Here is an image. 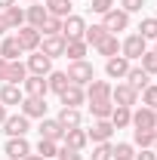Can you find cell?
<instances>
[{
    "mask_svg": "<svg viewBox=\"0 0 157 160\" xmlns=\"http://www.w3.org/2000/svg\"><path fill=\"white\" fill-rule=\"evenodd\" d=\"M65 74H68V80H71V83H77V86H86L89 80H96V68H93L86 59H80V62H71Z\"/></svg>",
    "mask_w": 157,
    "mask_h": 160,
    "instance_id": "cell-1",
    "label": "cell"
},
{
    "mask_svg": "<svg viewBox=\"0 0 157 160\" xmlns=\"http://www.w3.org/2000/svg\"><path fill=\"white\" fill-rule=\"evenodd\" d=\"M148 52V40L142 37V34H129V37L120 43V56H126V59L133 62V59H142Z\"/></svg>",
    "mask_w": 157,
    "mask_h": 160,
    "instance_id": "cell-2",
    "label": "cell"
},
{
    "mask_svg": "<svg viewBox=\"0 0 157 160\" xmlns=\"http://www.w3.org/2000/svg\"><path fill=\"white\" fill-rule=\"evenodd\" d=\"M16 40H19V46L25 49V52H37L43 34H40L37 28H31V25H22L19 31H16Z\"/></svg>",
    "mask_w": 157,
    "mask_h": 160,
    "instance_id": "cell-3",
    "label": "cell"
},
{
    "mask_svg": "<svg viewBox=\"0 0 157 160\" xmlns=\"http://www.w3.org/2000/svg\"><path fill=\"white\" fill-rule=\"evenodd\" d=\"M102 28H105L108 34L126 31V28H129V12H123V9H111V12H105V16H102Z\"/></svg>",
    "mask_w": 157,
    "mask_h": 160,
    "instance_id": "cell-4",
    "label": "cell"
},
{
    "mask_svg": "<svg viewBox=\"0 0 157 160\" xmlns=\"http://www.w3.org/2000/svg\"><path fill=\"white\" fill-rule=\"evenodd\" d=\"M111 102H114L117 108H133L139 102V92L129 83H117V86H111Z\"/></svg>",
    "mask_w": 157,
    "mask_h": 160,
    "instance_id": "cell-5",
    "label": "cell"
},
{
    "mask_svg": "<svg viewBox=\"0 0 157 160\" xmlns=\"http://www.w3.org/2000/svg\"><path fill=\"white\" fill-rule=\"evenodd\" d=\"M28 129H31V120L25 117V114H9V117L3 120V132H6L9 139L28 136Z\"/></svg>",
    "mask_w": 157,
    "mask_h": 160,
    "instance_id": "cell-6",
    "label": "cell"
},
{
    "mask_svg": "<svg viewBox=\"0 0 157 160\" xmlns=\"http://www.w3.org/2000/svg\"><path fill=\"white\" fill-rule=\"evenodd\" d=\"M83 31H86V22L83 16H68V19H62V37L65 40H83Z\"/></svg>",
    "mask_w": 157,
    "mask_h": 160,
    "instance_id": "cell-7",
    "label": "cell"
},
{
    "mask_svg": "<svg viewBox=\"0 0 157 160\" xmlns=\"http://www.w3.org/2000/svg\"><path fill=\"white\" fill-rule=\"evenodd\" d=\"M22 114L31 120V117H37V120H43L46 117V99H40V96H25L22 99Z\"/></svg>",
    "mask_w": 157,
    "mask_h": 160,
    "instance_id": "cell-8",
    "label": "cell"
},
{
    "mask_svg": "<svg viewBox=\"0 0 157 160\" xmlns=\"http://www.w3.org/2000/svg\"><path fill=\"white\" fill-rule=\"evenodd\" d=\"M105 74L111 80H123L129 74V59H126V56H111V59H105Z\"/></svg>",
    "mask_w": 157,
    "mask_h": 160,
    "instance_id": "cell-9",
    "label": "cell"
},
{
    "mask_svg": "<svg viewBox=\"0 0 157 160\" xmlns=\"http://www.w3.org/2000/svg\"><path fill=\"white\" fill-rule=\"evenodd\" d=\"M3 154H6L9 160H25L28 154H31V145H28V139H25V136H19V139H6Z\"/></svg>",
    "mask_w": 157,
    "mask_h": 160,
    "instance_id": "cell-10",
    "label": "cell"
},
{
    "mask_svg": "<svg viewBox=\"0 0 157 160\" xmlns=\"http://www.w3.org/2000/svg\"><path fill=\"white\" fill-rule=\"evenodd\" d=\"M65 43L68 40L62 37V34H49V37L40 40V52L49 56V59H59V56H65Z\"/></svg>",
    "mask_w": 157,
    "mask_h": 160,
    "instance_id": "cell-11",
    "label": "cell"
},
{
    "mask_svg": "<svg viewBox=\"0 0 157 160\" xmlns=\"http://www.w3.org/2000/svg\"><path fill=\"white\" fill-rule=\"evenodd\" d=\"M25 68H28V74H40V77H46V74L53 71V59L43 56V52L37 49V52L28 56V65H25Z\"/></svg>",
    "mask_w": 157,
    "mask_h": 160,
    "instance_id": "cell-12",
    "label": "cell"
},
{
    "mask_svg": "<svg viewBox=\"0 0 157 160\" xmlns=\"http://www.w3.org/2000/svg\"><path fill=\"white\" fill-rule=\"evenodd\" d=\"M40 139L62 142V139H65V126H62L56 117H43V120H40Z\"/></svg>",
    "mask_w": 157,
    "mask_h": 160,
    "instance_id": "cell-13",
    "label": "cell"
},
{
    "mask_svg": "<svg viewBox=\"0 0 157 160\" xmlns=\"http://www.w3.org/2000/svg\"><path fill=\"white\" fill-rule=\"evenodd\" d=\"M22 92H25V96H40V99H46V92H49L46 77H40V74H28V80L22 83Z\"/></svg>",
    "mask_w": 157,
    "mask_h": 160,
    "instance_id": "cell-14",
    "label": "cell"
},
{
    "mask_svg": "<svg viewBox=\"0 0 157 160\" xmlns=\"http://www.w3.org/2000/svg\"><path fill=\"white\" fill-rule=\"evenodd\" d=\"M86 136H89V142H108L111 136H114V126H111V120H93V126L86 129Z\"/></svg>",
    "mask_w": 157,
    "mask_h": 160,
    "instance_id": "cell-15",
    "label": "cell"
},
{
    "mask_svg": "<svg viewBox=\"0 0 157 160\" xmlns=\"http://www.w3.org/2000/svg\"><path fill=\"white\" fill-rule=\"evenodd\" d=\"M62 99V108H80L83 102H86V92H83V86H77V83H71L65 92L59 96Z\"/></svg>",
    "mask_w": 157,
    "mask_h": 160,
    "instance_id": "cell-16",
    "label": "cell"
},
{
    "mask_svg": "<svg viewBox=\"0 0 157 160\" xmlns=\"http://www.w3.org/2000/svg\"><path fill=\"white\" fill-rule=\"evenodd\" d=\"M133 126L136 129H154L157 126V117H154V108H139V111H133Z\"/></svg>",
    "mask_w": 157,
    "mask_h": 160,
    "instance_id": "cell-17",
    "label": "cell"
},
{
    "mask_svg": "<svg viewBox=\"0 0 157 160\" xmlns=\"http://www.w3.org/2000/svg\"><path fill=\"white\" fill-rule=\"evenodd\" d=\"M49 19V12H46V6H37V3H31L28 9H25V25H31V28H43V22Z\"/></svg>",
    "mask_w": 157,
    "mask_h": 160,
    "instance_id": "cell-18",
    "label": "cell"
},
{
    "mask_svg": "<svg viewBox=\"0 0 157 160\" xmlns=\"http://www.w3.org/2000/svg\"><path fill=\"white\" fill-rule=\"evenodd\" d=\"M83 92H86V102L89 99H111V83L108 80H89Z\"/></svg>",
    "mask_w": 157,
    "mask_h": 160,
    "instance_id": "cell-19",
    "label": "cell"
},
{
    "mask_svg": "<svg viewBox=\"0 0 157 160\" xmlns=\"http://www.w3.org/2000/svg\"><path fill=\"white\" fill-rule=\"evenodd\" d=\"M111 111H114V102L111 99H89V114H93V120H108Z\"/></svg>",
    "mask_w": 157,
    "mask_h": 160,
    "instance_id": "cell-20",
    "label": "cell"
},
{
    "mask_svg": "<svg viewBox=\"0 0 157 160\" xmlns=\"http://www.w3.org/2000/svg\"><path fill=\"white\" fill-rule=\"evenodd\" d=\"M22 52H25V49L19 46L16 34H13V37H3V40H0V59H6V62H16V59L22 56Z\"/></svg>",
    "mask_w": 157,
    "mask_h": 160,
    "instance_id": "cell-21",
    "label": "cell"
},
{
    "mask_svg": "<svg viewBox=\"0 0 157 160\" xmlns=\"http://www.w3.org/2000/svg\"><path fill=\"white\" fill-rule=\"evenodd\" d=\"M22 99H25V92H22V86H16V83H3L0 86V102L9 108V105H22Z\"/></svg>",
    "mask_w": 157,
    "mask_h": 160,
    "instance_id": "cell-22",
    "label": "cell"
},
{
    "mask_svg": "<svg viewBox=\"0 0 157 160\" xmlns=\"http://www.w3.org/2000/svg\"><path fill=\"white\" fill-rule=\"evenodd\" d=\"M46 86H49V92L62 96V92L71 86V80H68V74H65V71H49V74H46Z\"/></svg>",
    "mask_w": 157,
    "mask_h": 160,
    "instance_id": "cell-23",
    "label": "cell"
},
{
    "mask_svg": "<svg viewBox=\"0 0 157 160\" xmlns=\"http://www.w3.org/2000/svg\"><path fill=\"white\" fill-rule=\"evenodd\" d=\"M65 145L68 148H77V151H83L86 148V142H89V136H86V129H80V126H74V129H65Z\"/></svg>",
    "mask_w": 157,
    "mask_h": 160,
    "instance_id": "cell-24",
    "label": "cell"
},
{
    "mask_svg": "<svg viewBox=\"0 0 157 160\" xmlns=\"http://www.w3.org/2000/svg\"><path fill=\"white\" fill-rule=\"evenodd\" d=\"M111 126L114 129H126V126H133V108H117L114 105V111H111Z\"/></svg>",
    "mask_w": 157,
    "mask_h": 160,
    "instance_id": "cell-25",
    "label": "cell"
},
{
    "mask_svg": "<svg viewBox=\"0 0 157 160\" xmlns=\"http://www.w3.org/2000/svg\"><path fill=\"white\" fill-rule=\"evenodd\" d=\"M56 120H59L65 129H74V126H80V123H83V114H80V108H62Z\"/></svg>",
    "mask_w": 157,
    "mask_h": 160,
    "instance_id": "cell-26",
    "label": "cell"
},
{
    "mask_svg": "<svg viewBox=\"0 0 157 160\" xmlns=\"http://www.w3.org/2000/svg\"><path fill=\"white\" fill-rule=\"evenodd\" d=\"M96 49H99V56H105V59L120 56V40H117V34H105V37H102V43H99Z\"/></svg>",
    "mask_w": 157,
    "mask_h": 160,
    "instance_id": "cell-27",
    "label": "cell"
},
{
    "mask_svg": "<svg viewBox=\"0 0 157 160\" xmlns=\"http://www.w3.org/2000/svg\"><path fill=\"white\" fill-rule=\"evenodd\" d=\"M25 80H28V68H25L19 59L9 62V68H6V83H16V86H22Z\"/></svg>",
    "mask_w": 157,
    "mask_h": 160,
    "instance_id": "cell-28",
    "label": "cell"
},
{
    "mask_svg": "<svg viewBox=\"0 0 157 160\" xmlns=\"http://www.w3.org/2000/svg\"><path fill=\"white\" fill-rule=\"evenodd\" d=\"M126 83H129L136 92H142V89L151 83V74H145L142 68H129V74H126Z\"/></svg>",
    "mask_w": 157,
    "mask_h": 160,
    "instance_id": "cell-29",
    "label": "cell"
},
{
    "mask_svg": "<svg viewBox=\"0 0 157 160\" xmlns=\"http://www.w3.org/2000/svg\"><path fill=\"white\" fill-rule=\"evenodd\" d=\"M46 12L56 19H68L71 16V0H46Z\"/></svg>",
    "mask_w": 157,
    "mask_h": 160,
    "instance_id": "cell-30",
    "label": "cell"
},
{
    "mask_svg": "<svg viewBox=\"0 0 157 160\" xmlns=\"http://www.w3.org/2000/svg\"><path fill=\"white\" fill-rule=\"evenodd\" d=\"M111 160H136V148L129 142H117L111 145Z\"/></svg>",
    "mask_w": 157,
    "mask_h": 160,
    "instance_id": "cell-31",
    "label": "cell"
},
{
    "mask_svg": "<svg viewBox=\"0 0 157 160\" xmlns=\"http://www.w3.org/2000/svg\"><path fill=\"white\" fill-rule=\"evenodd\" d=\"M3 16H6V22H9V28H13V31H19L22 25H25V9L16 6V3H13L9 9H3Z\"/></svg>",
    "mask_w": 157,
    "mask_h": 160,
    "instance_id": "cell-32",
    "label": "cell"
},
{
    "mask_svg": "<svg viewBox=\"0 0 157 160\" xmlns=\"http://www.w3.org/2000/svg\"><path fill=\"white\" fill-rule=\"evenodd\" d=\"M105 34H108V31H105L102 25H86V31H83V43H86V46H99Z\"/></svg>",
    "mask_w": 157,
    "mask_h": 160,
    "instance_id": "cell-33",
    "label": "cell"
},
{
    "mask_svg": "<svg viewBox=\"0 0 157 160\" xmlns=\"http://www.w3.org/2000/svg\"><path fill=\"white\" fill-rule=\"evenodd\" d=\"M65 56L71 62H80L86 56V43H83V40H68V43H65Z\"/></svg>",
    "mask_w": 157,
    "mask_h": 160,
    "instance_id": "cell-34",
    "label": "cell"
},
{
    "mask_svg": "<svg viewBox=\"0 0 157 160\" xmlns=\"http://www.w3.org/2000/svg\"><path fill=\"white\" fill-rule=\"evenodd\" d=\"M139 34H142L145 40H157V19H154V16H145V19H142Z\"/></svg>",
    "mask_w": 157,
    "mask_h": 160,
    "instance_id": "cell-35",
    "label": "cell"
},
{
    "mask_svg": "<svg viewBox=\"0 0 157 160\" xmlns=\"http://www.w3.org/2000/svg\"><path fill=\"white\" fill-rule=\"evenodd\" d=\"M37 154L43 160H49V157H56L59 154V142H49V139H40L37 142Z\"/></svg>",
    "mask_w": 157,
    "mask_h": 160,
    "instance_id": "cell-36",
    "label": "cell"
},
{
    "mask_svg": "<svg viewBox=\"0 0 157 160\" xmlns=\"http://www.w3.org/2000/svg\"><path fill=\"white\" fill-rule=\"evenodd\" d=\"M133 142L139 148H151L154 145V129H133Z\"/></svg>",
    "mask_w": 157,
    "mask_h": 160,
    "instance_id": "cell-37",
    "label": "cell"
},
{
    "mask_svg": "<svg viewBox=\"0 0 157 160\" xmlns=\"http://www.w3.org/2000/svg\"><path fill=\"white\" fill-rule=\"evenodd\" d=\"M142 105L145 108H157V83H148L142 89Z\"/></svg>",
    "mask_w": 157,
    "mask_h": 160,
    "instance_id": "cell-38",
    "label": "cell"
},
{
    "mask_svg": "<svg viewBox=\"0 0 157 160\" xmlns=\"http://www.w3.org/2000/svg\"><path fill=\"white\" fill-rule=\"evenodd\" d=\"M40 34H43V37H49V34H62V19H56V16H49V19L43 22Z\"/></svg>",
    "mask_w": 157,
    "mask_h": 160,
    "instance_id": "cell-39",
    "label": "cell"
},
{
    "mask_svg": "<svg viewBox=\"0 0 157 160\" xmlns=\"http://www.w3.org/2000/svg\"><path fill=\"white\" fill-rule=\"evenodd\" d=\"M139 62H142V71H145V74H157V52H154V49L145 52Z\"/></svg>",
    "mask_w": 157,
    "mask_h": 160,
    "instance_id": "cell-40",
    "label": "cell"
},
{
    "mask_svg": "<svg viewBox=\"0 0 157 160\" xmlns=\"http://www.w3.org/2000/svg\"><path fill=\"white\" fill-rule=\"evenodd\" d=\"M89 160H111V145L108 142H99L93 148V154H89Z\"/></svg>",
    "mask_w": 157,
    "mask_h": 160,
    "instance_id": "cell-41",
    "label": "cell"
},
{
    "mask_svg": "<svg viewBox=\"0 0 157 160\" xmlns=\"http://www.w3.org/2000/svg\"><path fill=\"white\" fill-rule=\"evenodd\" d=\"M89 9L99 12V16H105V12H111V9H114V0H93V3H89Z\"/></svg>",
    "mask_w": 157,
    "mask_h": 160,
    "instance_id": "cell-42",
    "label": "cell"
},
{
    "mask_svg": "<svg viewBox=\"0 0 157 160\" xmlns=\"http://www.w3.org/2000/svg\"><path fill=\"white\" fill-rule=\"evenodd\" d=\"M56 157H59V160H80V151H77V148H68V145H62Z\"/></svg>",
    "mask_w": 157,
    "mask_h": 160,
    "instance_id": "cell-43",
    "label": "cell"
},
{
    "mask_svg": "<svg viewBox=\"0 0 157 160\" xmlns=\"http://www.w3.org/2000/svg\"><path fill=\"white\" fill-rule=\"evenodd\" d=\"M142 6H145V0H120L123 12H142Z\"/></svg>",
    "mask_w": 157,
    "mask_h": 160,
    "instance_id": "cell-44",
    "label": "cell"
},
{
    "mask_svg": "<svg viewBox=\"0 0 157 160\" xmlns=\"http://www.w3.org/2000/svg\"><path fill=\"white\" fill-rule=\"evenodd\" d=\"M136 160H157V154L151 151V148H142V151L136 154Z\"/></svg>",
    "mask_w": 157,
    "mask_h": 160,
    "instance_id": "cell-45",
    "label": "cell"
},
{
    "mask_svg": "<svg viewBox=\"0 0 157 160\" xmlns=\"http://www.w3.org/2000/svg\"><path fill=\"white\" fill-rule=\"evenodd\" d=\"M6 68H9V62L0 59V83H6Z\"/></svg>",
    "mask_w": 157,
    "mask_h": 160,
    "instance_id": "cell-46",
    "label": "cell"
},
{
    "mask_svg": "<svg viewBox=\"0 0 157 160\" xmlns=\"http://www.w3.org/2000/svg\"><path fill=\"white\" fill-rule=\"evenodd\" d=\"M6 31H13V28H9V22H6V16L0 12V34H6Z\"/></svg>",
    "mask_w": 157,
    "mask_h": 160,
    "instance_id": "cell-47",
    "label": "cell"
},
{
    "mask_svg": "<svg viewBox=\"0 0 157 160\" xmlns=\"http://www.w3.org/2000/svg\"><path fill=\"white\" fill-rule=\"evenodd\" d=\"M9 117V114H6V105H3V102H0V126H3V120Z\"/></svg>",
    "mask_w": 157,
    "mask_h": 160,
    "instance_id": "cell-48",
    "label": "cell"
},
{
    "mask_svg": "<svg viewBox=\"0 0 157 160\" xmlns=\"http://www.w3.org/2000/svg\"><path fill=\"white\" fill-rule=\"evenodd\" d=\"M13 3H16V0H0V9H9Z\"/></svg>",
    "mask_w": 157,
    "mask_h": 160,
    "instance_id": "cell-49",
    "label": "cell"
},
{
    "mask_svg": "<svg viewBox=\"0 0 157 160\" xmlns=\"http://www.w3.org/2000/svg\"><path fill=\"white\" fill-rule=\"evenodd\" d=\"M25 160H43V157H40V154H28Z\"/></svg>",
    "mask_w": 157,
    "mask_h": 160,
    "instance_id": "cell-50",
    "label": "cell"
},
{
    "mask_svg": "<svg viewBox=\"0 0 157 160\" xmlns=\"http://www.w3.org/2000/svg\"><path fill=\"white\" fill-rule=\"evenodd\" d=\"M154 145H157V126H154Z\"/></svg>",
    "mask_w": 157,
    "mask_h": 160,
    "instance_id": "cell-51",
    "label": "cell"
},
{
    "mask_svg": "<svg viewBox=\"0 0 157 160\" xmlns=\"http://www.w3.org/2000/svg\"><path fill=\"white\" fill-rule=\"evenodd\" d=\"M28 3H37V0H28Z\"/></svg>",
    "mask_w": 157,
    "mask_h": 160,
    "instance_id": "cell-52",
    "label": "cell"
},
{
    "mask_svg": "<svg viewBox=\"0 0 157 160\" xmlns=\"http://www.w3.org/2000/svg\"><path fill=\"white\" fill-rule=\"evenodd\" d=\"M154 117H157V108H154Z\"/></svg>",
    "mask_w": 157,
    "mask_h": 160,
    "instance_id": "cell-53",
    "label": "cell"
},
{
    "mask_svg": "<svg viewBox=\"0 0 157 160\" xmlns=\"http://www.w3.org/2000/svg\"><path fill=\"white\" fill-rule=\"evenodd\" d=\"M154 52H157V43H154Z\"/></svg>",
    "mask_w": 157,
    "mask_h": 160,
    "instance_id": "cell-54",
    "label": "cell"
}]
</instances>
